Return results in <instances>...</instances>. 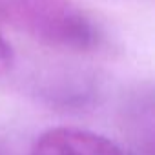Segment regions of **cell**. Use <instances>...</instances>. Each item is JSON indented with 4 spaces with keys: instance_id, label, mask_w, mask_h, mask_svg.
I'll use <instances>...</instances> for the list:
<instances>
[{
    "instance_id": "cell-1",
    "label": "cell",
    "mask_w": 155,
    "mask_h": 155,
    "mask_svg": "<svg viewBox=\"0 0 155 155\" xmlns=\"http://www.w3.org/2000/svg\"><path fill=\"white\" fill-rule=\"evenodd\" d=\"M8 22L42 46L95 53L104 46V31L79 0H2Z\"/></svg>"
},
{
    "instance_id": "cell-2",
    "label": "cell",
    "mask_w": 155,
    "mask_h": 155,
    "mask_svg": "<svg viewBox=\"0 0 155 155\" xmlns=\"http://www.w3.org/2000/svg\"><path fill=\"white\" fill-rule=\"evenodd\" d=\"M29 155H126L111 139L73 126H57L40 133Z\"/></svg>"
},
{
    "instance_id": "cell-3",
    "label": "cell",
    "mask_w": 155,
    "mask_h": 155,
    "mask_svg": "<svg viewBox=\"0 0 155 155\" xmlns=\"http://www.w3.org/2000/svg\"><path fill=\"white\" fill-rule=\"evenodd\" d=\"M122 119L131 148L153 153V97L150 90H137L122 104Z\"/></svg>"
},
{
    "instance_id": "cell-4",
    "label": "cell",
    "mask_w": 155,
    "mask_h": 155,
    "mask_svg": "<svg viewBox=\"0 0 155 155\" xmlns=\"http://www.w3.org/2000/svg\"><path fill=\"white\" fill-rule=\"evenodd\" d=\"M40 99L46 104L60 110H86L95 104L97 88L84 79H62L57 82H46L40 88Z\"/></svg>"
},
{
    "instance_id": "cell-5",
    "label": "cell",
    "mask_w": 155,
    "mask_h": 155,
    "mask_svg": "<svg viewBox=\"0 0 155 155\" xmlns=\"http://www.w3.org/2000/svg\"><path fill=\"white\" fill-rule=\"evenodd\" d=\"M4 26H6V22L0 18V77L6 75V73H9L11 68H13V62H15L13 48H11V44L4 38V33H2Z\"/></svg>"
},
{
    "instance_id": "cell-6",
    "label": "cell",
    "mask_w": 155,
    "mask_h": 155,
    "mask_svg": "<svg viewBox=\"0 0 155 155\" xmlns=\"http://www.w3.org/2000/svg\"><path fill=\"white\" fill-rule=\"evenodd\" d=\"M126 155H153V153H148V151H140V150H135V148H131Z\"/></svg>"
},
{
    "instance_id": "cell-7",
    "label": "cell",
    "mask_w": 155,
    "mask_h": 155,
    "mask_svg": "<svg viewBox=\"0 0 155 155\" xmlns=\"http://www.w3.org/2000/svg\"><path fill=\"white\" fill-rule=\"evenodd\" d=\"M0 155H9V153H8V151H6V148H4V146H2V144H0Z\"/></svg>"
}]
</instances>
